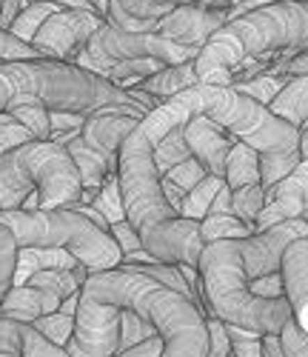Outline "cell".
Returning a JSON list of instances; mask_svg holds the SVG:
<instances>
[{
	"instance_id": "7c38bea8",
	"label": "cell",
	"mask_w": 308,
	"mask_h": 357,
	"mask_svg": "<svg viewBox=\"0 0 308 357\" xmlns=\"http://www.w3.org/2000/svg\"><path fill=\"white\" fill-rule=\"evenodd\" d=\"M229 23V12H208V9H197V6H180L174 12H169L163 20H157L154 35H160L177 46L186 49H203L206 40L220 32Z\"/></svg>"
},
{
	"instance_id": "6da1fadb",
	"label": "cell",
	"mask_w": 308,
	"mask_h": 357,
	"mask_svg": "<svg viewBox=\"0 0 308 357\" xmlns=\"http://www.w3.org/2000/svg\"><path fill=\"white\" fill-rule=\"evenodd\" d=\"M194 117L189 100L177 95L148 112L143 121L123 137L117 155V186L123 212L137 231L143 249L160 263H186L197 269L203 252L200 223L183 220L163 197L160 174L154 166V146L171 129L186 126Z\"/></svg>"
},
{
	"instance_id": "d590c367",
	"label": "cell",
	"mask_w": 308,
	"mask_h": 357,
	"mask_svg": "<svg viewBox=\"0 0 308 357\" xmlns=\"http://www.w3.org/2000/svg\"><path fill=\"white\" fill-rule=\"evenodd\" d=\"M163 177H166L169 183H174L177 189H183V192L189 195V192H192V189H194V186L203 181V177H206V169H203V166H200L194 158H189V160L177 163L174 169H169Z\"/></svg>"
},
{
	"instance_id": "7402d4cb",
	"label": "cell",
	"mask_w": 308,
	"mask_h": 357,
	"mask_svg": "<svg viewBox=\"0 0 308 357\" xmlns=\"http://www.w3.org/2000/svg\"><path fill=\"white\" fill-rule=\"evenodd\" d=\"M252 226H245L240 218L229 215H206L200 220V241L203 243H220V241H245L252 237Z\"/></svg>"
},
{
	"instance_id": "484cf974",
	"label": "cell",
	"mask_w": 308,
	"mask_h": 357,
	"mask_svg": "<svg viewBox=\"0 0 308 357\" xmlns=\"http://www.w3.org/2000/svg\"><path fill=\"white\" fill-rule=\"evenodd\" d=\"M286 83H288V77H286V75L260 72V75H254V77L234 80V83H231V89H234V92H240V95H245V98L257 100L260 106H268L277 95L283 92V86H286Z\"/></svg>"
},
{
	"instance_id": "d4e9b609",
	"label": "cell",
	"mask_w": 308,
	"mask_h": 357,
	"mask_svg": "<svg viewBox=\"0 0 308 357\" xmlns=\"http://www.w3.org/2000/svg\"><path fill=\"white\" fill-rule=\"evenodd\" d=\"M63 6H54V3H23L20 12L15 15V20L9 23V32L23 40V43H32V38L38 35V29L52 17L57 15Z\"/></svg>"
},
{
	"instance_id": "e0dca14e",
	"label": "cell",
	"mask_w": 308,
	"mask_h": 357,
	"mask_svg": "<svg viewBox=\"0 0 308 357\" xmlns=\"http://www.w3.org/2000/svg\"><path fill=\"white\" fill-rule=\"evenodd\" d=\"M192 86H197L194 61H189V63H177V66H163L157 75L146 77V80L137 83L134 89H137V92H143V95H148V98H154V100L166 103V100L177 98L180 92L192 89Z\"/></svg>"
},
{
	"instance_id": "4dcf8cb0",
	"label": "cell",
	"mask_w": 308,
	"mask_h": 357,
	"mask_svg": "<svg viewBox=\"0 0 308 357\" xmlns=\"http://www.w3.org/2000/svg\"><path fill=\"white\" fill-rule=\"evenodd\" d=\"M263 203H265V192L260 183L237 189V192H231V215L240 218L245 226H252V231H254V220L263 209Z\"/></svg>"
},
{
	"instance_id": "d6986e66",
	"label": "cell",
	"mask_w": 308,
	"mask_h": 357,
	"mask_svg": "<svg viewBox=\"0 0 308 357\" xmlns=\"http://www.w3.org/2000/svg\"><path fill=\"white\" fill-rule=\"evenodd\" d=\"M77 260L63 249H17L15 286H23L32 275L49 269H77Z\"/></svg>"
},
{
	"instance_id": "277c9868",
	"label": "cell",
	"mask_w": 308,
	"mask_h": 357,
	"mask_svg": "<svg viewBox=\"0 0 308 357\" xmlns=\"http://www.w3.org/2000/svg\"><path fill=\"white\" fill-rule=\"evenodd\" d=\"M274 52H308V0L260 6L229 20L200 49L197 83L231 86L234 69L245 61H265Z\"/></svg>"
},
{
	"instance_id": "816d5d0a",
	"label": "cell",
	"mask_w": 308,
	"mask_h": 357,
	"mask_svg": "<svg viewBox=\"0 0 308 357\" xmlns=\"http://www.w3.org/2000/svg\"><path fill=\"white\" fill-rule=\"evenodd\" d=\"M77 303H80V294H72V297H66V301L60 303V309H57V312H63V314L75 317V314H77Z\"/></svg>"
},
{
	"instance_id": "f1b7e54d",
	"label": "cell",
	"mask_w": 308,
	"mask_h": 357,
	"mask_svg": "<svg viewBox=\"0 0 308 357\" xmlns=\"http://www.w3.org/2000/svg\"><path fill=\"white\" fill-rule=\"evenodd\" d=\"M194 3L197 0H120L123 12H129L137 20H148V23H157L169 12L180 9V6H194Z\"/></svg>"
},
{
	"instance_id": "5bb4252c",
	"label": "cell",
	"mask_w": 308,
	"mask_h": 357,
	"mask_svg": "<svg viewBox=\"0 0 308 357\" xmlns=\"http://www.w3.org/2000/svg\"><path fill=\"white\" fill-rule=\"evenodd\" d=\"M183 135H186L192 158L206 169V174H214V177H220L223 181L226 158H229L231 146H234L231 135L223 126L211 123L208 117H203V114H194L192 121L186 123V129H183Z\"/></svg>"
},
{
	"instance_id": "8992f818",
	"label": "cell",
	"mask_w": 308,
	"mask_h": 357,
	"mask_svg": "<svg viewBox=\"0 0 308 357\" xmlns=\"http://www.w3.org/2000/svg\"><path fill=\"white\" fill-rule=\"evenodd\" d=\"M32 192H38L46 212L80 203V174L66 146L32 140L0 158V212L23 209Z\"/></svg>"
},
{
	"instance_id": "681fc988",
	"label": "cell",
	"mask_w": 308,
	"mask_h": 357,
	"mask_svg": "<svg viewBox=\"0 0 308 357\" xmlns=\"http://www.w3.org/2000/svg\"><path fill=\"white\" fill-rule=\"evenodd\" d=\"M23 3H54V6H63V9H83L91 12V6L86 0H23Z\"/></svg>"
},
{
	"instance_id": "44dd1931",
	"label": "cell",
	"mask_w": 308,
	"mask_h": 357,
	"mask_svg": "<svg viewBox=\"0 0 308 357\" xmlns=\"http://www.w3.org/2000/svg\"><path fill=\"white\" fill-rule=\"evenodd\" d=\"M86 278H88V272L83 269V266H77V269H49V272L32 275L23 286L46 289V291H52L54 297H60V301H66V297H72V294H80Z\"/></svg>"
},
{
	"instance_id": "cb8c5ba5",
	"label": "cell",
	"mask_w": 308,
	"mask_h": 357,
	"mask_svg": "<svg viewBox=\"0 0 308 357\" xmlns=\"http://www.w3.org/2000/svg\"><path fill=\"white\" fill-rule=\"evenodd\" d=\"M226 186V181H220V177H214V174H206L203 181L186 195V200H183L180 206V218L183 220H192V223H200L208 209H211V200L217 197V192Z\"/></svg>"
},
{
	"instance_id": "ac0fdd59",
	"label": "cell",
	"mask_w": 308,
	"mask_h": 357,
	"mask_svg": "<svg viewBox=\"0 0 308 357\" xmlns=\"http://www.w3.org/2000/svg\"><path fill=\"white\" fill-rule=\"evenodd\" d=\"M268 112L280 121L291 123L294 129L308 126V75L305 77H288L283 92L268 103Z\"/></svg>"
},
{
	"instance_id": "4fadbf2b",
	"label": "cell",
	"mask_w": 308,
	"mask_h": 357,
	"mask_svg": "<svg viewBox=\"0 0 308 357\" xmlns=\"http://www.w3.org/2000/svg\"><path fill=\"white\" fill-rule=\"evenodd\" d=\"M305 200H308V160H300V166L291 174H286L280 183L265 189V203L254 220V234L283 220L300 218Z\"/></svg>"
},
{
	"instance_id": "603a6c76",
	"label": "cell",
	"mask_w": 308,
	"mask_h": 357,
	"mask_svg": "<svg viewBox=\"0 0 308 357\" xmlns=\"http://www.w3.org/2000/svg\"><path fill=\"white\" fill-rule=\"evenodd\" d=\"M163 66H166V63H160V61H151V57H140V61H123V63L109 66V69L103 72V77H106L111 86L123 89V92H129V89H134V86L143 83L146 77L157 75Z\"/></svg>"
},
{
	"instance_id": "9f6ffc18",
	"label": "cell",
	"mask_w": 308,
	"mask_h": 357,
	"mask_svg": "<svg viewBox=\"0 0 308 357\" xmlns=\"http://www.w3.org/2000/svg\"><path fill=\"white\" fill-rule=\"evenodd\" d=\"M0 357H17V354H0Z\"/></svg>"
},
{
	"instance_id": "f546056e",
	"label": "cell",
	"mask_w": 308,
	"mask_h": 357,
	"mask_svg": "<svg viewBox=\"0 0 308 357\" xmlns=\"http://www.w3.org/2000/svg\"><path fill=\"white\" fill-rule=\"evenodd\" d=\"M157 332H154V326L146 323L140 314H134L132 309H120V335H117V354L126 351L148 337H154Z\"/></svg>"
},
{
	"instance_id": "db71d44e",
	"label": "cell",
	"mask_w": 308,
	"mask_h": 357,
	"mask_svg": "<svg viewBox=\"0 0 308 357\" xmlns=\"http://www.w3.org/2000/svg\"><path fill=\"white\" fill-rule=\"evenodd\" d=\"M6 241H12V231H9L6 226H0V246H3Z\"/></svg>"
},
{
	"instance_id": "ab89813d",
	"label": "cell",
	"mask_w": 308,
	"mask_h": 357,
	"mask_svg": "<svg viewBox=\"0 0 308 357\" xmlns=\"http://www.w3.org/2000/svg\"><path fill=\"white\" fill-rule=\"evenodd\" d=\"M277 337H280V349L286 357H308V335L294 323V317L283 326V332Z\"/></svg>"
},
{
	"instance_id": "f35d334b",
	"label": "cell",
	"mask_w": 308,
	"mask_h": 357,
	"mask_svg": "<svg viewBox=\"0 0 308 357\" xmlns=\"http://www.w3.org/2000/svg\"><path fill=\"white\" fill-rule=\"evenodd\" d=\"M229 329V340H231V351L234 357H263V337L254 332L237 329V326H226Z\"/></svg>"
},
{
	"instance_id": "83f0119b",
	"label": "cell",
	"mask_w": 308,
	"mask_h": 357,
	"mask_svg": "<svg viewBox=\"0 0 308 357\" xmlns=\"http://www.w3.org/2000/svg\"><path fill=\"white\" fill-rule=\"evenodd\" d=\"M88 206H91V209H95L109 226L126 220V212H123V197H120V186H117V172H111V174L106 177L103 186H100L98 195H95V200H91Z\"/></svg>"
},
{
	"instance_id": "ffe728a7",
	"label": "cell",
	"mask_w": 308,
	"mask_h": 357,
	"mask_svg": "<svg viewBox=\"0 0 308 357\" xmlns=\"http://www.w3.org/2000/svg\"><path fill=\"white\" fill-rule=\"evenodd\" d=\"M223 181H226V186L231 192L260 183V155L254 152V149L245 146V143H234L229 158H226V174H223Z\"/></svg>"
},
{
	"instance_id": "836d02e7",
	"label": "cell",
	"mask_w": 308,
	"mask_h": 357,
	"mask_svg": "<svg viewBox=\"0 0 308 357\" xmlns=\"http://www.w3.org/2000/svg\"><path fill=\"white\" fill-rule=\"evenodd\" d=\"M32 140H35L32 132H29L20 121H15V117L6 112H0V158L26 146V143H32Z\"/></svg>"
},
{
	"instance_id": "b9f144b4",
	"label": "cell",
	"mask_w": 308,
	"mask_h": 357,
	"mask_svg": "<svg viewBox=\"0 0 308 357\" xmlns=\"http://www.w3.org/2000/svg\"><path fill=\"white\" fill-rule=\"evenodd\" d=\"M109 234H111L114 246L120 249V257H132L137 252H146L143 243H140V237H137V231L129 226V220H120V223L109 226Z\"/></svg>"
},
{
	"instance_id": "6f0895ef",
	"label": "cell",
	"mask_w": 308,
	"mask_h": 357,
	"mask_svg": "<svg viewBox=\"0 0 308 357\" xmlns=\"http://www.w3.org/2000/svg\"><path fill=\"white\" fill-rule=\"evenodd\" d=\"M231 3H234V6H237V3H242V0H231Z\"/></svg>"
},
{
	"instance_id": "4316f807",
	"label": "cell",
	"mask_w": 308,
	"mask_h": 357,
	"mask_svg": "<svg viewBox=\"0 0 308 357\" xmlns=\"http://www.w3.org/2000/svg\"><path fill=\"white\" fill-rule=\"evenodd\" d=\"M183 129H186V126L171 129L166 137L157 140V146H154V155H151V158H154V166H157V174H160V177H163L169 169H174L177 163H183V160L192 158Z\"/></svg>"
},
{
	"instance_id": "30bf717a",
	"label": "cell",
	"mask_w": 308,
	"mask_h": 357,
	"mask_svg": "<svg viewBox=\"0 0 308 357\" xmlns=\"http://www.w3.org/2000/svg\"><path fill=\"white\" fill-rule=\"evenodd\" d=\"M106 20L95 12L83 9H60L52 15L32 38V46L40 61H60V63H75L77 54L86 49L91 35L103 29Z\"/></svg>"
},
{
	"instance_id": "bcb514c9",
	"label": "cell",
	"mask_w": 308,
	"mask_h": 357,
	"mask_svg": "<svg viewBox=\"0 0 308 357\" xmlns=\"http://www.w3.org/2000/svg\"><path fill=\"white\" fill-rule=\"evenodd\" d=\"M114 357H163V340H160V335H154V337H148V340H143L126 351H120Z\"/></svg>"
},
{
	"instance_id": "f5cc1de1",
	"label": "cell",
	"mask_w": 308,
	"mask_h": 357,
	"mask_svg": "<svg viewBox=\"0 0 308 357\" xmlns=\"http://www.w3.org/2000/svg\"><path fill=\"white\" fill-rule=\"evenodd\" d=\"M300 158L308 160V126L300 129Z\"/></svg>"
},
{
	"instance_id": "9a60e30c",
	"label": "cell",
	"mask_w": 308,
	"mask_h": 357,
	"mask_svg": "<svg viewBox=\"0 0 308 357\" xmlns=\"http://www.w3.org/2000/svg\"><path fill=\"white\" fill-rule=\"evenodd\" d=\"M280 278L291 317L308 335V237H300L286 249L280 263Z\"/></svg>"
},
{
	"instance_id": "ee69618b",
	"label": "cell",
	"mask_w": 308,
	"mask_h": 357,
	"mask_svg": "<svg viewBox=\"0 0 308 357\" xmlns=\"http://www.w3.org/2000/svg\"><path fill=\"white\" fill-rule=\"evenodd\" d=\"M0 354H17L20 357V323L0 317Z\"/></svg>"
},
{
	"instance_id": "74e56055",
	"label": "cell",
	"mask_w": 308,
	"mask_h": 357,
	"mask_svg": "<svg viewBox=\"0 0 308 357\" xmlns=\"http://www.w3.org/2000/svg\"><path fill=\"white\" fill-rule=\"evenodd\" d=\"M231 340L226 323L217 317H206V357H229Z\"/></svg>"
},
{
	"instance_id": "c3c4849f",
	"label": "cell",
	"mask_w": 308,
	"mask_h": 357,
	"mask_svg": "<svg viewBox=\"0 0 308 357\" xmlns=\"http://www.w3.org/2000/svg\"><path fill=\"white\" fill-rule=\"evenodd\" d=\"M229 212H231V189H229V186H223V189L217 192V197L211 200L208 215H229Z\"/></svg>"
},
{
	"instance_id": "9c48e42d",
	"label": "cell",
	"mask_w": 308,
	"mask_h": 357,
	"mask_svg": "<svg viewBox=\"0 0 308 357\" xmlns=\"http://www.w3.org/2000/svg\"><path fill=\"white\" fill-rule=\"evenodd\" d=\"M197 49H186L177 46L154 32H120L114 26H103L98 29L91 40L86 43V49L77 54L75 66L95 72L98 77H103V72L114 63L123 61H140V57H151V61H160L166 66H177V63H189L197 61ZM106 80V77H103Z\"/></svg>"
},
{
	"instance_id": "f6af8a7d",
	"label": "cell",
	"mask_w": 308,
	"mask_h": 357,
	"mask_svg": "<svg viewBox=\"0 0 308 357\" xmlns=\"http://www.w3.org/2000/svg\"><path fill=\"white\" fill-rule=\"evenodd\" d=\"M86 121H88V114H75V112H49L52 135H54V132H80Z\"/></svg>"
},
{
	"instance_id": "5b68a950",
	"label": "cell",
	"mask_w": 308,
	"mask_h": 357,
	"mask_svg": "<svg viewBox=\"0 0 308 357\" xmlns=\"http://www.w3.org/2000/svg\"><path fill=\"white\" fill-rule=\"evenodd\" d=\"M194 301L203 317H217L226 326L254 332L260 337L280 335L283 326L291 320L288 301H263L252 294L249 278L242 269L240 241L206 243L197 260Z\"/></svg>"
},
{
	"instance_id": "f907efd6",
	"label": "cell",
	"mask_w": 308,
	"mask_h": 357,
	"mask_svg": "<svg viewBox=\"0 0 308 357\" xmlns=\"http://www.w3.org/2000/svg\"><path fill=\"white\" fill-rule=\"evenodd\" d=\"M260 343H263V357H286L283 349H280V337L277 335H265Z\"/></svg>"
},
{
	"instance_id": "8d00e7d4",
	"label": "cell",
	"mask_w": 308,
	"mask_h": 357,
	"mask_svg": "<svg viewBox=\"0 0 308 357\" xmlns=\"http://www.w3.org/2000/svg\"><path fill=\"white\" fill-rule=\"evenodd\" d=\"M20 61H40L38 52L17 40L9 29H0V63H20Z\"/></svg>"
},
{
	"instance_id": "7a4b0ae2",
	"label": "cell",
	"mask_w": 308,
	"mask_h": 357,
	"mask_svg": "<svg viewBox=\"0 0 308 357\" xmlns=\"http://www.w3.org/2000/svg\"><path fill=\"white\" fill-rule=\"evenodd\" d=\"M17 106L95 114L109 106H132V109L154 112L160 106V100L137 92V89L123 92L109 80L98 77L95 72H86L75 63H60V61L0 63V112H12Z\"/></svg>"
},
{
	"instance_id": "3957f363",
	"label": "cell",
	"mask_w": 308,
	"mask_h": 357,
	"mask_svg": "<svg viewBox=\"0 0 308 357\" xmlns=\"http://www.w3.org/2000/svg\"><path fill=\"white\" fill-rule=\"evenodd\" d=\"M80 301L114 309H132L163 340V357H206V317L189 297L160 286L134 269H109L88 275Z\"/></svg>"
},
{
	"instance_id": "8fae6325",
	"label": "cell",
	"mask_w": 308,
	"mask_h": 357,
	"mask_svg": "<svg viewBox=\"0 0 308 357\" xmlns=\"http://www.w3.org/2000/svg\"><path fill=\"white\" fill-rule=\"evenodd\" d=\"M300 237H308V223L302 218H294V220H283V223L268 226V229H263L252 237H245V241H240L242 269H245L249 283L257 280V278L280 272L286 249L294 241H300Z\"/></svg>"
},
{
	"instance_id": "ba28073f",
	"label": "cell",
	"mask_w": 308,
	"mask_h": 357,
	"mask_svg": "<svg viewBox=\"0 0 308 357\" xmlns=\"http://www.w3.org/2000/svg\"><path fill=\"white\" fill-rule=\"evenodd\" d=\"M0 226L12 231L17 249H63L88 275L117 269L123 260L111 234L98 229L75 209L0 212Z\"/></svg>"
},
{
	"instance_id": "7dc6e473",
	"label": "cell",
	"mask_w": 308,
	"mask_h": 357,
	"mask_svg": "<svg viewBox=\"0 0 308 357\" xmlns=\"http://www.w3.org/2000/svg\"><path fill=\"white\" fill-rule=\"evenodd\" d=\"M271 3H286V0H242V3H237V6L229 9V20H234V17L245 15V12H254L260 6H271Z\"/></svg>"
},
{
	"instance_id": "680465c9",
	"label": "cell",
	"mask_w": 308,
	"mask_h": 357,
	"mask_svg": "<svg viewBox=\"0 0 308 357\" xmlns=\"http://www.w3.org/2000/svg\"><path fill=\"white\" fill-rule=\"evenodd\" d=\"M0 3H3V0H0Z\"/></svg>"
},
{
	"instance_id": "7bdbcfd3",
	"label": "cell",
	"mask_w": 308,
	"mask_h": 357,
	"mask_svg": "<svg viewBox=\"0 0 308 357\" xmlns=\"http://www.w3.org/2000/svg\"><path fill=\"white\" fill-rule=\"evenodd\" d=\"M249 289H252V294L263 297V301H283V297H286V289H283V278H280V272L252 280V283H249Z\"/></svg>"
},
{
	"instance_id": "2e32d148",
	"label": "cell",
	"mask_w": 308,
	"mask_h": 357,
	"mask_svg": "<svg viewBox=\"0 0 308 357\" xmlns=\"http://www.w3.org/2000/svg\"><path fill=\"white\" fill-rule=\"evenodd\" d=\"M60 297H54L46 289L35 286H12L9 294L0 303V317H9L17 323H35L38 317H46L60 309Z\"/></svg>"
},
{
	"instance_id": "52a82bcc",
	"label": "cell",
	"mask_w": 308,
	"mask_h": 357,
	"mask_svg": "<svg viewBox=\"0 0 308 357\" xmlns=\"http://www.w3.org/2000/svg\"><path fill=\"white\" fill-rule=\"evenodd\" d=\"M180 95L189 100L194 114L223 126L234 143H245L260 158H286L300 152V129L271 114L268 106L234 92L231 86L197 83Z\"/></svg>"
},
{
	"instance_id": "60d3db41",
	"label": "cell",
	"mask_w": 308,
	"mask_h": 357,
	"mask_svg": "<svg viewBox=\"0 0 308 357\" xmlns=\"http://www.w3.org/2000/svg\"><path fill=\"white\" fill-rule=\"evenodd\" d=\"M15 266H17V243L12 237V241L0 246V303H3V297L15 286Z\"/></svg>"
},
{
	"instance_id": "e575fe53",
	"label": "cell",
	"mask_w": 308,
	"mask_h": 357,
	"mask_svg": "<svg viewBox=\"0 0 308 357\" xmlns=\"http://www.w3.org/2000/svg\"><path fill=\"white\" fill-rule=\"evenodd\" d=\"M15 121H20L29 132H32L35 140H49L52 137V123H49V109H40V106H17L12 112Z\"/></svg>"
},
{
	"instance_id": "d6a6232c",
	"label": "cell",
	"mask_w": 308,
	"mask_h": 357,
	"mask_svg": "<svg viewBox=\"0 0 308 357\" xmlns=\"http://www.w3.org/2000/svg\"><path fill=\"white\" fill-rule=\"evenodd\" d=\"M20 357H69L66 349L49 343L32 323H20Z\"/></svg>"
},
{
	"instance_id": "1f68e13d",
	"label": "cell",
	"mask_w": 308,
	"mask_h": 357,
	"mask_svg": "<svg viewBox=\"0 0 308 357\" xmlns=\"http://www.w3.org/2000/svg\"><path fill=\"white\" fill-rule=\"evenodd\" d=\"M32 329H38L49 343L66 349V343L72 340V332H75V317H69L63 312H52L46 317H38L32 323Z\"/></svg>"
},
{
	"instance_id": "11a10c76",
	"label": "cell",
	"mask_w": 308,
	"mask_h": 357,
	"mask_svg": "<svg viewBox=\"0 0 308 357\" xmlns=\"http://www.w3.org/2000/svg\"><path fill=\"white\" fill-rule=\"evenodd\" d=\"M300 218H302V220H305V223H308V200H305V203H302V215H300Z\"/></svg>"
}]
</instances>
